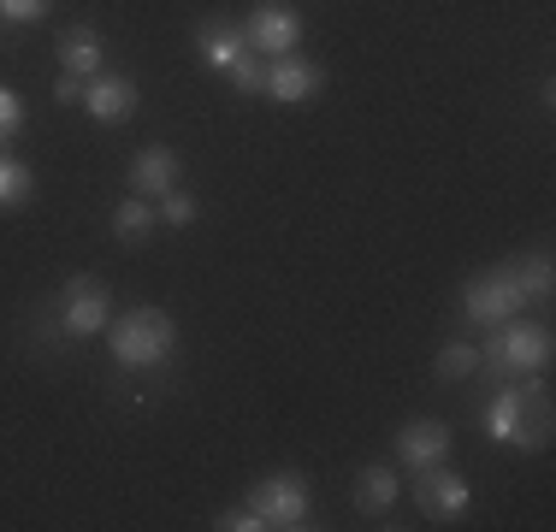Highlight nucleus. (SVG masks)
<instances>
[{
  "label": "nucleus",
  "instance_id": "13",
  "mask_svg": "<svg viewBox=\"0 0 556 532\" xmlns=\"http://www.w3.org/2000/svg\"><path fill=\"white\" fill-rule=\"evenodd\" d=\"M527 391V403H521V432H515V449H545L551 444V391H545V379H527L521 384Z\"/></svg>",
  "mask_w": 556,
  "mask_h": 532
},
{
  "label": "nucleus",
  "instance_id": "5",
  "mask_svg": "<svg viewBox=\"0 0 556 532\" xmlns=\"http://www.w3.org/2000/svg\"><path fill=\"white\" fill-rule=\"evenodd\" d=\"M108 319H113V302H108V284H101L96 273L65 278V290H60V326L72 331V338H96V331H108Z\"/></svg>",
  "mask_w": 556,
  "mask_h": 532
},
{
  "label": "nucleus",
  "instance_id": "21",
  "mask_svg": "<svg viewBox=\"0 0 556 532\" xmlns=\"http://www.w3.org/2000/svg\"><path fill=\"white\" fill-rule=\"evenodd\" d=\"M473 367H480V350H473V343H450V350H439V379H468Z\"/></svg>",
  "mask_w": 556,
  "mask_h": 532
},
{
  "label": "nucleus",
  "instance_id": "2",
  "mask_svg": "<svg viewBox=\"0 0 556 532\" xmlns=\"http://www.w3.org/2000/svg\"><path fill=\"white\" fill-rule=\"evenodd\" d=\"M480 367L492 372V379H533V372L551 367V326H539V319H503L492 326V343L480 350Z\"/></svg>",
  "mask_w": 556,
  "mask_h": 532
},
{
  "label": "nucleus",
  "instance_id": "3",
  "mask_svg": "<svg viewBox=\"0 0 556 532\" xmlns=\"http://www.w3.org/2000/svg\"><path fill=\"white\" fill-rule=\"evenodd\" d=\"M521 302H527L521 273H515V261H503V266H485V273L468 284V296H462V314H468L473 326L492 331V326H503V319L521 314Z\"/></svg>",
  "mask_w": 556,
  "mask_h": 532
},
{
  "label": "nucleus",
  "instance_id": "16",
  "mask_svg": "<svg viewBox=\"0 0 556 532\" xmlns=\"http://www.w3.org/2000/svg\"><path fill=\"white\" fill-rule=\"evenodd\" d=\"M391 503H396V473L391 468H362L355 473V509L362 515H391Z\"/></svg>",
  "mask_w": 556,
  "mask_h": 532
},
{
  "label": "nucleus",
  "instance_id": "22",
  "mask_svg": "<svg viewBox=\"0 0 556 532\" xmlns=\"http://www.w3.org/2000/svg\"><path fill=\"white\" fill-rule=\"evenodd\" d=\"M54 0H0V24H42Z\"/></svg>",
  "mask_w": 556,
  "mask_h": 532
},
{
  "label": "nucleus",
  "instance_id": "7",
  "mask_svg": "<svg viewBox=\"0 0 556 532\" xmlns=\"http://www.w3.org/2000/svg\"><path fill=\"white\" fill-rule=\"evenodd\" d=\"M243 42H249V53H261V60L296 53V42H302V18H296L290 7H278V0H261V7L249 12V24H243Z\"/></svg>",
  "mask_w": 556,
  "mask_h": 532
},
{
  "label": "nucleus",
  "instance_id": "11",
  "mask_svg": "<svg viewBox=\"0 0 556 532\" xmlns=\"http://www.w3.org/2000/svg\"><path fill=\"white\" fill-rule=\"evenodd\" d=\"M178 178H184V160L172 149H142L137 160H130V190L149 195V202L172 195V190H178Z\"/></svg>",
  "mask_w": 556,
  "mask_h": 532
},
{
  "label": "nucleus",
  "instance_id": "18",
  "mask_svg": "<svg viewBox=\"0 0 556 532\" xmlns=\"http://www.w3.org/2000/svg\"><path fill=\"white\" fill-rule=\"evenodd\" d=\"M515 273H521V290H527V302H551V290H556L551 249H533L527 261H515Z\"/></svg>",
  "mask_w": 556,
  "mask_h": 532
},
{
  "label": "nucleus",
  "instance_id": "19",
  "mask_svg": "<svg viewBox=\"0 0 556 532\" xmlns=\"http://www.w3.org/2000/svg\"><path fill=\"white\" fill-rule=\"evenodd\" d=\"M113 231L125 237V243H142V237L154 231V207H149V195H130V202H118Z\"/></svg>",
  "mask_w": 556,
  "mask_h": 532
},
{
  "label": "nucleus",
  "instance_id": "20",
  "mask_svg": "<svg viewBox=\"0 0 556 532\" xmlns=\"http://www.w3.org/2000/svg\"><path fill=\"white\" fill-rule=\"evenodd\" d=\"M225 77H231L243 96H267V60H261V53H243V60H237Z\"/></svg>",
  "mask_w": 556,
  "mask_h": 532
},
{
  "label": "nucleus",
  "instance_id": "15",
  "mask_svg": "<svg viewBox=\"0 0 556 532\" xmlns=\"http://www.w3.org/2000/svg\"><path fill=\"white\" fill-rule=\"evenodd\" d=\"M521 403H527V391L515 379L485 403V438H492V444H515V432H521Z\"/></svg>",
  "mask_w": 556,
  "mask_h": 532
},
{
  "label": "nucleus",
  "instance_id": "23",
  "mask_svg": "<svg viewBox=\"0 0 556 532\" xmlns=\"http://www.w3.org/2000/svg\"><path fill=\"white\" fill-rule=\"evenodd\" d=\"M195 213H202V202H195V195H184V190H172V195H161V219L166 225H195Z\"/></svg>",
  "mask_w": 556,
  "mask_h": 532
},
{
  "label": "nucleus",
  "instance_id": "26",
  "mask_svg": "<svg viewBox=\"0 0 556 532\" xmlns=\"http://www.w3.org/2000/svg\"><path fill=\"white\" fill-rule=\"evenodd\" d=\"M84 84H89V77H72V72H65L60 84H54V101H60V106H84Z\"/></svg>",
  "mask_w": 556,
  "mask_h": 532
},
{
  "label": "nucleus",
  "instance_id": "4",
  "mask_svg": "<svg viewBox=\"0 0 556 532\" xmlns=\"http://www.w3.org/2000/svg\"><path fill=\"white\" fill-rule=\"evenodd\" d=\"M249 509L261 515V527L296 532V527H308V485H302L296 473H267L249 491Z\"/></svg>",
  "mask_w": 556,
  "mask_h": 532
},
{
  "label": "nucleus",
  "instance_id": "12",
  "mask_svg": "<svg viewBox=\"0 0 556 532\" xmlns=\"http://www.w3.org/2000/svg\"><path fill=\"white\" fill-rule=\"evenodd\" d=\"M195 53H202L214 72H231V65L249 53V42H243V30H237V24L207 18V24H195Z\"/></svg>",
  "mask_w": 556,
  "mask_h": 532
},
{
  "label": "nucleus",
  "instance_id": "9",
  "mask_svg": "<svg viewBox=\"0 0 556 532\" xmlns=\"http://www.w3.org/2000/svg\"><path fill=\"white\" fill-rule=\"evenodd\" d=\"M137 101H142V89H137V77H125V72H96L84 84V106H89L96 125H125V118L137 113Z\"/></svg>",
  "mask_w": 556,
  "mask_h": 532
},
{
  "label": "nucleus",
  "instance_id": "6",
  "mask_svg": "<svg viewBox=\"0 0 556 532\" xmlns=\"http://www.w3.org/2000/svg\"><path fill=\"white\" fill-rule=\"evenodd\" d=\"M415 503L427 521H456V515H468L473 485L462 473H450L444 461H432V468H415Z\"/></svg>",
  "mask_w": 556,
  "mask_h": 532
},
{
  "label": "nucleus",
  "instance_id": "25",
  "mask_svg": "<svg viewBox=\"0 0 556 532\" xmlns=\"http://www.w3.org/2000/svg\"><path fill=\"white\" fill-rule=\"evenodd\" d=\"M214 527H219V532H267V527H261V515L249 509V503H237V509H225Z\"/></svg>",
  "mask_w": 556,
  "mask_h": 532
},
{
  "label": "nucleus",
  "instance_id": "17",
  "mask_svg": "<svg viewBox=\"0 0 556 532\" xmlns=\"http://www.w3.org/2000/svg\"><path fill=\"white\" fill-rule=\"evenodd\" d=\"M36 195V172L24 166V160H12V154H0V207H24Z\"/></svg>",
  "mask_w": 556,
  "mask_h": 532
},
{
  "label": "nucleus",
  "instance_id": "1",
  "mask_svg": "<svg viewBox=\"0 0 556 532\" xmlns=\"http://www.w3.org/2000/svg\"><path fill=\"white\" fill-rule=\"evenodd\" d=\"M108 350L118 367L130 372H154L172 362V350H178V326H172L166 308H130L108 319Z\"/></svg>",
  "mask_w": 556,
  "mask_h": 532
},
{
  "label": "nucleus",
  "instance_id": "24",
  "mask_svg": "<svg viewBox=\"0 0 556 532\" xmlns=\"http://www.w3.org/2000/svg\"><path fill=\"white\" fill-rule=\"evenodd\" d=\"M18 130H24V101L12 96L7 84H0V142H12Z\"/></svg>",
  "mask_w": 556,
  "mask_h": 532
},
{
  "label": "nucleus",
  "instance_id": "10",
  "mask_svg": "<svg viewBox=\"0 0 556 532\" xmlns=\"http://www.w3.org/2000/svg\"><path fill=\"white\" fill-rule=\"evenodd\" d=\"M450 456V426L444 420H408L403 432H396V461H403L408 473L415 468H432V461Z\"/></svg>",
  "mask_w": 556,
  "mask_h": 532
},
{
  "label": "nucleus",
  "instance_id": "14",
  "mask_svg": "<svg viewBox=\"0 0 556 532\" xmlns=\"http://www.w3.org/2000/svg\"><path fill=\"white\" fill-rule=\"evenodd\" d=\"M60 65L72 77H96L101 72V60H108V42H101V30H89V24H72V30L60 36Z\"/></svg>",
  "mask_w": 556,
  "mask_h": 532
},
{
  "label": "nucleus",
  "instance_id": "8",
  "mask_svg": "<svg viewBox=\"0 0 556 532\" xmlns=\"http://www.w3.org/2000/svg\"><path fill=\"white\" fill-rule=\"evenodd\" d=\"M326 89V65L320 60H302V53H278L267 60V96L285 106H302Z\"/></svg>",
  "mask_w": 556,
  "mask_h": 532
}]
</instances>
